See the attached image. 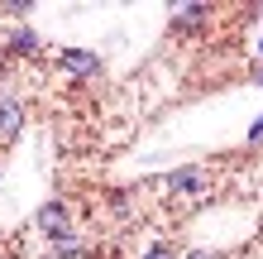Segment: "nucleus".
Listing matches in <instances>:
<instances>
[{"instance_id": "1", "label": "nucleus", "mask_w": 263, "mask_h": 259, "mask_svg": "<svg viewBox=\"0 0 263 259\" xmlns=\"http://www.w3.org/2000/svg\"><path fill=\"white\" fill-rule=\"evenodd\" d=\"M58 63H63L67 72H77V77H96V72H101V58L86 53V48H63V53H58Z\"/></svg>"}, {"instance_id": "10", "label": "nucleus", "mask_w": 263, "mask_h": 259, "mask_svg": "<svg viewBox=\"0 0 263 259\" xmlns=\"http://www.w3.org/2000/svg\"><path fill=\"white\" fill-rule=\"evenodd\" d=\"M187 259H215V254H211V250H192Z\"/></svg>"}, {"instance_id": "9", "label": "nucleus", "mask_w": 263, "mask_h": 259, "mask_svg": "<svg viewBox=\"0 0 263 259\" xmlns=\"http://www.w3.org/2000/svg\"><path fill=\"white\" fill-rule=\"evenodd\" d=\"M249 140H263V120H254V130H249Z\"/></svg>"}, {"instance_id": "6", "label": "nucleus", "mask_w": 263, "mask_h": 259, "mask_svg": "<svg viewBox=\"0 0 263 259\" xmlns=\"http://www.w3.org/2000/svg\"><path fill=\"white\" fill-rule=\"evenodd\" d=\"M10 53H39V34H34V29H14V34H10Z\"/></svg>"}, {"instance_id": "5", "label": "nucleus", "mask_w": 263, "mask_h": 259, "mask_svg": "<svg viewBox=\"0 0 263 259\" xmlns=\"http://www.w3.org/2000/svg\"><path fill=\"white\" fill-rule=\"evenodd\" d=\"M167 14H173V29H196L211 20V5H173Z\"/></svg>"}, {"instance_id": "7", "label": "nucleus", "mask_w": 263, "mask_h": 259, "mask_svg": "<svg viewBox=\"0 0 263 259\" xmlns=\"http://www.w3.org/2000/svg\"><path fill=\"white\" fill-rule=\"evenodd\" d=\"M53 254H58V259H77V254H82V240H77L72 231L58 235V240H53Z\"/></svg>"}, {"instance_id": "3", "label": "nucleus", "mask_w": 263, "mask_h": 259, "mask_svg": "<svg viewBox=\"0 0 263 259\" xmlns=\"http://www.w3.org/2000/svg\"><path fill=\"white\" fill-rule=\"evenodd\" d=\"M24 130V106L14 96H0V140H20Z\"/></svg>"}, {"instance_id": "2", "label": "nucleus", "mask_w": 263, "mask_h": 259, "mask_svg": "<svg viewBox=\"0 0 263 259\" xmlns=\"http://www.w3.org/2000/svg\"><path fill=\"white\" fill-rule=\"evenodd\" d=\"M67 202H48V206H43L39 211V231L43 235H48V240H58V235H67Z\"/></svg>"}, {"instance_id": "8", "label": "nucleus", "mask_w": 263, "mask_h": 259, "mask_svg": "<svg viewBox=\"0 0 263 259\" xmlns=\"http://www.w3.org/2000/svg\"><path fill=\"white\" fill-rule=\"evenodd\" d=\"M144 259H182V254H177V250H173V245H153V250H148V254H144Z\"/></svg>"}, {"instance_id": "4", "label": "nucleus", "mask_w": 263, "mask_h": 259, "mask_svg": "<svg viewBox=\"0 0 263 259\" xmlns=\"http://www.w3.org/2000/svg\"><path fill=\"white\" fill-rule=\"evenodd\" d=\"M163 187L167 192H201V187H206V168H173V173H167L163 178Z\"/></svg>"}]
</instances>
